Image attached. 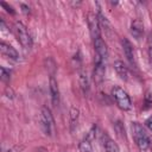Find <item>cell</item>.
I'll list each match as a JSON object with an SVG mask.
<instances>
[{
    "label": "cell",
    "mask_w": 152,
    "mask_h": 152,
    "mask_svg": "<svg viewBox=\"0 0 152 152\" xmlns=\"http://www.w3.org/2000/svg\"><path fill=\"white\" fill-rule=\"evenodd\" d=\"M131 34L135 39H140L141 36L144 34V24L139 19H135V20L132 21V24H131Z\"/></svg>",
    "instance_id": "11"
},
{
    "label": "cell",
    "mask_w": 152,
    "mask_h": 152,
    "mask_svg": "<svg viewBox=\"0 0 152 152\" xmlns=\"http://www.w3.org/2000/svg\"><path fill=\"white\" fill-rule=\"evenodd\" d=\"M121 44H122V49H124V53L127 58V61L133 65L135 64V58H134V50H133V46L131 44V42L126 38H124L121 40Z\"/></svg>",
    "instance_id": "9"
},
{
    "label": "cell",
    "mask_w": 152,
    "mask_h": 152,
    "mask_svg": "<svg viewBox=\"0 0 152 152\" xmlns=\"http://www.w3.org/2000/svg\"><path fill=\"white\" fill-rule=\"evenodd\" d=\"M77 120H78V109L77 108H71V110H70V122H71L72 127L75 125H77Z\"/></svg>",
    "instance_id": "16"
},
{
    "label": "cell",
    "mask_w": 152,
    "mask_h": 152,
    "mask_svg": "<svg viewBox=\"0 0 152 152\" xmlns=\"http://www.w3.org/2000/svg\"><path fill=\"white\" fill-rule=\"evenodd\" d=\"M0 70H1V80H2L4 82H8L10 78H11V71L7 70L5 66H1Z\"/></svg>",
    "instance_id": "17"
},
{
    "label": "cell",
    "mask_w": 152,
    "mask_h": 152,
    "mask_svg": "<svg viewBox=\"0 0 152 152\" xmlns=\"http://www.w3.org/2000/svg\"><path fill=\"white\" fill-rule=\"evenodd\" d=\"M93 42H94L95 56L96 57H100L103 61H106L107 57H108V49H107V44L104 43V40L102 39V37H99V38L94 39Z\"/></svg>",
    "instance_id": "7"
},
{
    "label": "cell",
    "mask_w": 152,
    "mask_h": 152,
    "mask_svg": "<svg viewBox=\"0 0 152 152\" xmlns=\"http://www.w3.org/2000/svg\"><path fill=\"white\" fill-rule=\"evenodd\" d=\"M151 103H152V95L147 94L146 95V107H148Z\"/></svg>",
    "instance_id": "20"
},
{
    "label": "cell",
    "mask_w": 152,
    "mask_h": 152,
    "mask_svg": "<svg viewBox=\"0 0 152 152\" xmlns=\"http://www.w3.org/2000/svg\"><path fill=\"white\" fill-rule=\"evenodd\" d=\"M114 69L118 74V76L124 80V81H127L128 80V68L126 66V64L122 62V61H115L114 62Z\"/></svg>",
    "instance_id": "12"
},
{
    "label": "cell",
    "mask_w": 152,
    "mask_h": 152,
    "mask_svg": "<svg viewBox=\"0 0 152 152\" xmlns=\"http://www.w3.org/2000/svg\"><path fill=\"white\" fill-rule=\"evenodd\" d=\"M0 50H1V53L4 56H6V57H8L11 59H14V61L19 59V53L17 52V50L13 46H11V45H8V44H6L4 42L0 43Z\"/></svg>",
    "instance_id": "10"
},
{
    "label": "cell",
    "mask_w": 152,
    "mask_h": 152,
    "mask_svg": "<svg viewBox=\"0 0 152 152\" xmlns=\"http://www.w3.org/2000/svg\"><path fill=\"white\" fill-rule=\"evenodd\" d=\"M80 86L83 90V93L88 91L89 90V82H88V77H87V74L84 72H81L80 74Z\"/></svg>",
    "instance_id": "15"
},
{
    "label": "cell",
    "mask_w": 152,
    "mask_h": 152,
    "mask_svg": "<svg viewBox=\"0 0 152 152\" xmlns=\"http://www.w3.org/2000/svg\"><path fill=\"white\" fill-rule=\"evenodd\" d=\"M132 132H133V137H134V140H135L138 147L140 150H147L151 145V140H150L148 134L144 129V127L138 122H133Z\"/></svg>",
    "instance_id": "3"
},
{
    "label": "cell",
    "mask_w": 152,
    "mask_h": 152,
    "mask_svg": "<svg viewBox=\"0 0 152 152\" xmlns=\"http://www.w3.org/2000/svg\"><path fill=\"white\" fill-rule=\"evenodd\" d=\"M21 7L24 8V12H25V13H27V7H26L25 5H21Z\"/></svg>",
    "instance_id": "22"
},
{
    "label": "cell",
    "mask_w": 152,
    "mask_h": 152,
    "mask_svg": "<svg viewBox=\"0 0 152 152\" xmlns=\"http://www.w3.org/2000/svg\"><path fill=\"white\" fill-rule=\"evenodd\" d=\"M87 21H88L89 32H90V36H91L93 40L99 38V37H101V25H100L99 17L95 13L89 12L88 17H87Z\"/></svg>",
    "instance_id": "5"
},
{
    "label": "cell",
    "mask_w": 152,
    "mask_h": 152,
    "mask_svg": "<svg viewBox=\"0 0 152 152\" xmlns=\"http://www.w3.org/2000/svg\"><path fill=\"white\" fill-rule=\"evenodd\" d=\"M145 125H146V127L152 132V115L150 116V118H147L146 119V121H145Z\"/></svg>",
    "instance_id": "18"
},
{
    "label": "cell",
    "mask_w": 152,
    "mask_h": 152,
    "mask_svg": "<svg viewBox=\"0 0 152 152\" xmlns=\"http://www.w3.org/2000/svg\"><path fill=\"white\" fill-rule=\"evenodd\" d=\"M102 145H103L106 152H120L118 145H116V144L114 142V140L110 139L107 134H103V135H102Z\"/></svg>",
    "instance_id": "13"
},
{
    "label": "cell",
    "mask_w": 152,
    "mask_h": 152,
    "mask_svg": "<svg viewBox=\"0 0 152 152\" xmlns=\"http://www.w3.org/2000/svg\"><path fill=\"white\" fill-rule=\"evenodd\" d=\"M80 152H93L91 140L89 135H86L83 140L80 142Z\"/></svg>",
    "instance_id": "14"
},
{
    "label": "cell",
    "mask_w": 152,
    "mask_h": 152,
    "mask_svg": "<svg viewBox=\"0 0 152 152\" xmlns=\"http://www.w3.org/2000/svg\"><path fill=\"white\" fill-rule=\"evenodd\" d=\"M112 97L114 99L116 106L122 110H129L132 107V101L129 95L126 90H124L121 87H113L112 88Z\"/></svg>",
    "instance_id": "2"
},
{
    "label": "cell",
    "mask_w": 152,
    "mask_h": 152,
    "mask_svg": "<svg viewBox=\"0 0 152 152\" xmlns=\"http://www.w3.org/2000/svg\"><path fill=\"white\" fill-rule=\"evenodd\" d=\"M40 126L43 132L48 135V137H52L55 133V120H53V115L50 110L49 107L44 106L40 109Z\"/></svg>",
    "instance_id": "1"
},
{
    "label": "cell",
    "mask_w": 152,
    "mask_h": 152,
    "mask_svg": "<svg viewBox=\"0 0 152 152\" xmlns=\"http://www.w3.org/2000/svg\"><path fill=\"white\" fill-rule=\"evenodd\" d=\"M1 6H2V7H5V8H6V11H7L8 13H12V14L14 13V11H13V8H12L11 6H8V5L6 4V2H1Z\"/></svg>",
    "instance_id": "19"
},
{
    "label": "cell",
    "mask_w": 152,
    "mask_h": 152,
    "mask_svg": "<svg viewBox=\"0 0 152 152\" xmlns=\"http://www.w3.org/2000/svg\"><path fill=\"white\" fill-rule=\"evenodd\" d=\"M106 61L101 59L100 57L95 56V63H94V81L96 83H101L103 77H104V71H106Z\"/></svg>",
    "instance_id": "6"
},
{
    "label": "cell",
    "mask_w": 152,
    "mask_h": 152,
    "mask_svg": "<svg viewBox=\"0 0 152 152\" xmlns=\"http://www.w3.org/2000/svg\"><path fill=\"white\" fill-rule=\"evenodd\" d=\"M14 32L15 36L19 40V43L25 48V49H31L32 46V38L27 31V27L21 23V21H15L14 23Z\"/></svg>",
    "instance_id": "4"
},
{
    "label": "cell",
    "mask_w": 152,
    "mask_h": 152,
    "mask_svg": "<svg viewBox=\"0 0 152 152\" xmlns=\"http://www.w3.org/2000/svg\"><path fill=\"white\" fill-rule=\"evenodd\" d=\"M38 152H49V151H48L45 147H39V148H38Z\"/></svg>",
    "instance_id": "21"
},
{
    "label": "cell",
    "mask_w": 152,
    "mask_h": 152,
    "mask_svg": "<svg viewBox=\"0 0 152 152\" xmlns=\"http://www.w3.org/2000/svg\"><path fill=\"white\" fill-rule=\"evenodd\" d=\"M49 88H50V95H51V101L53 106H57L59 102V88L56 78L53 75L50 76V82H49Z\"/></svg>",
    "instance_id": "8"
}]
</instances>
